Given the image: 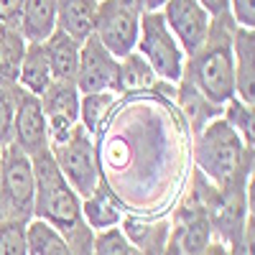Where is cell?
I'll list each match as a JSON object with an SVG mask.
<instances>
[{
    "label": "cell",
    "mask_w": 255,
    "mask_h": 255,
    "mask_svg": "<svg viewBox=\"0 0 255 255\" xmlns=\"http://www.w3.org/2000/svg\"><path fill=\"white\" fill-rule=\"evenodd\" d=\"M95 140L100 181L125 215L168 217L191 176V133L174 100L153 90L118 95Z\"/></svg>",
    "instance_id": "1"
},
{
    "label": "cell",
    "mask_w": 255,
    "mask_h": 255,
    "mask_svg": "<svg viewBox=\"0 0 255 255\" xmlns=\"http://www.w3.org/2000/svg\"><path fill=\"white\" fill-rule=\"evenodd\" d=\"M235 26L238 23L230 15V10L212 15L204 44L186 56L181 72V79L191 82L204 97L217 105H225L230 97H235V69H232Z\"/></svg>",
    "instance_id": "2"
},
{
    "label": "cell",
    "mask_w": 255,
    "mask_h": 255,
    "mask_svg": "<svg viewBox=\"0 0 255 255\" xmlns=\"http://www.w3.org/2000/svg\"><path fill=\"white\" fill-rule=\"evenodd\" d=\"M191 163L215 186L230 179L253 174L255 148H248L232 128L217 118L207 123L197 135H191Z\"/></svg>",
    "instance_id": "3"
},
{
    "label": "cell",
    "mask_w": 255,
    "mask_h": 255,
    "mask_svg": "<svg viewBox=\"0 0 255 255\" xmlns=\"http://www.w3.org/2000/svg\"><path fill=\"white\" fill-rule=\"evenodd\" d=\"M31 163H33V176H36L33 217L56 227L64 238L82 230L87 225L82 220V199L59 171L51 151L46 148V151L31 156Z\"/></svg>",
    "instance_id": "4"
},
{
    "label": "cell",
    "mask_w": 255,
    "mask_h": 255,
    "mask_svg": "<svg viewBox=\"0 0 255 255\" xmlns=\"http://www.w3.org/2000/svg\"><path fill=\"white\" fill-rule=\"evenodd\" d=\"M135 51L148 61V67L153 69L158 79L171 82V84L181 79L186 54L179 46V41L174 38V33L168 31L161 10H151L140 15Z\"/></svg>",
    "instance_id": "5"
},
{
    "label": "cell",
    "mask_w": 255,
    "mask_h": 255,
    "mask_svg": "<svg viewBox=\"0 0 255 255\" xmlns=\"http://www.w3.org/2000/svg\"><path fill=\"white\" fill-rule=\"evenodd\" d=\"M140 15L143 10L135 0H100L92 36L115 59H123L125 54L135 51Z\"/></svg>",
    "instance_id": "6"
},
{
    "label": "cell",
    "mask_w": 255,
    "mask_h": 255,
    "mask_svg": "<svg viewBox=\"0 0 255 255\" xmlns=\"http://www.w3.org/2000/svg\"><path fill=\"white\" fill-rule=\"evenodd\" d=\"M49 151L59 166V171L64 174V179L79 194V199L92 194L100 186V166H97V153H95V140L82 125H77L74 133L67 140L49 148Z\"/></svg>",
    "instance_id": "7"
},
{
    "label": "cell",
    "mask_w": 255,
    "mask_h": 255,
    "mask_svg": "<svg viewBox=\"0 0 255 255\" xmlns=\"http://www.w3.org/2000/svg\"><path fill=\"white\" fill-rule=\"evenodd\" d=\"M0 163H3V191L8 220L31 222L33 220V197H36V176L31 156L23 153L15 143L0 148Z\"/></svg>",
    "instance_id": "8"
},
{
    "label": "cell",
    "mask_w": 255,
    "mask_h": 255,
    "mask_svg": "<svg viewBox=\"0 0 255 255\" xmlns=\"http://www.w3.org/2000/svg\"><path fill=\"white\" fill-rule=\"evenodd\" d=\"M46 115L49 148L64 143L79 125V90L74 79H54L38 97Z\"/></svg>",
    "instance_id": "9"
},
{
    "label": "cell",
    "mask_w": 255,
    "mask_h": 255,
    "mask_svg": "<svg viewBox=\"0 0 255 255\" xmlns=\"http://www.w3.org/2000/svg\"><path fill=\"white\" fill-rule=\"evenodd\" d=\"M74 84H77L79 95L105 92V90L118 95V59L95 36H87L79 46V64H77Z\"/></svg>",
    "instance_id": "10"
},
{
    "label": "cell",
    "mask_w": 255,
    "mask_h": 255,
    "mask_svg": "<svg viewBox=\"0 0 255 255\" xmlns=\"http://www.w3.org/2000/svg\"><path fill=\"white\" fill-rule=\"evenodd\" d=\"M161 15L186 56L204 44L212 15L204 10L199 0H166Z\"/></svg>",
    "instance_id": "11"
},
{
    "label": "cell",
    "mask_w": 255,
    "mask_h": 255,
    "mask_svg": "<svg viewBox=\"0 0 255 255\" xmlns=\"http://www.w3.org/2000/svg\"><path fill=\"white\" fill-rule=\"evenodd\" d=\"M23 153L36 156L49 148L46 135V115L41 108V100L23 87H18L15 97V115H13V140Z\"/></svg>",
    "instance_id": "12"
},
{
    "label": "cell",
    "mask_w": 255,
    "mask_h": 255,
    "mask_svg": "<svg viewBox=\"0 0 255 255\" xmlns=\"http://www.w3.org/2000/svg\"><path fill=\"white\" fill-rule=\"evenodd\" d=\"M232 69H235V97L255 102V28L235 26L232 33Z\"/></svg>",
    "instance_id": "13"
},
{
    "label": "cell",
    "mask_w": 255,
    "mask_h": 255,
    "mask_svg": "<svg viewBox=\"0 0 255 255\" xmlns=\"http://www.w3.org/2000/svg\"><path fill=\"white\" fill-rule=\"evenodd\" d=\"M174 105L179 115L184 118L186 128L191 135H197L202 128L212 120H217L222 115V105L212 102L209 97H204L194 84L186 82V79H179L176 82V95H174Z\"/></svg>",
    "instance_id": "14"
},
{
    "label": "cell",
    "mask_w": 255,
    "mask_h": 255,
    "mask_svg": "<svg viewBox=\"0 0 255 255\" xmlns=\"http://www.w3.org/2000/svg\"><path fill=\"white\" fill-rule=\"evenodd\" d=\"M51 82H54V74H51V64H49L44 44H38V41H26V51H23V59H20L15 84L23 87L26 92L41 97Z\"/></svg>",
    "instance_id": "15"
},
{
    "label": "cell",
    "mask_w": 255,
    "mask_h": 255,
    "mask_svg": "<svg viewBox=\"0 0 255 255\" xmlns=\"http://www.w3.org/2000/svg\"><path fill=\"white\" fill-rule=\"evenodd\" d=\"M125 217V209L120 202L110 194V189L100 181V186L82 199V220L87 222L90 230H108V227H120Z\"/></svg>",
    "instance_id": "16"
},
{
    "label": "cell",
    "mask_w": 255,
    "mask_h": 255,
    "mask_svg": "<svg viewBox=\"0 0 255 255\" xmlns=\"http://www.w3.org/2000/svg\"><path fill=\"white\" fill-rule=\"evenodd\" d=\"M97 3L100 0H56V28L82 44L95 31Z\"/></svg>",
    "instance_id": "17"
},
{
    "label": "cell",
    "mask_w": 255,
    "mask_h": 255,
    "mask_svg": "<svg viewBox=\"0 0 255 255\" xmlns=\"http://www.w3.org/2000/svg\"><path fill=\"white\" fill-rule=\"evenodd\" d=\"M41 44L46 49L54 79H74L77 64H79V46H82L79 41L72 38L69 33H64L61 28H54Z\"/></svg>",
    "instance_id": "18"
},
{
    "label": "cell",
    "mask_w": 255,
    "mask_h": 255,
    "mask_svg": "<svg viewBox=\"0 0 255 255\" xmlns=\"http://www.w3.org/2000/svg\"><path fill=\"white\" fill-rule=\"evenodd\" d=\"M56 28V0H23L18 31L26 41H46Z\"/></svg>",
    "instance_id": "19"
},
{
    "label": "cell",
    "mask_w": 255,
    "mask_h": 255,
    "mask_svg": "<svg viewBox=\"0 0 255 255\" xmlns=\"http://www.w3.org/2000/svg\"><path fill=\"white\" fill-rule=\"evenodd\" d=\"M158 77L148 67V61L138 54L130 51L123 59H118V95H133V92H148L153 90Z\"/></svg>",
    "instance_id": "20"
},
{
    "label": "cell",
    "mask_w": 255,
    "mask_h": 255,
    "mask_svg": "<svg viewBox=\"0 0 255 255\" xmlns=\"http://www.w3.org/2000/svg\"><path fill=\"white\" fill-rule=\"evenodd\" d=\"M26 245H28V255H72L61 232L36 217L26 225Z\"/></svg>",
    "instance_id": "21"
},
{
    "label": "cell",
    "mask_w": 255,
    "mask_h": 255,
    "mask_svg": "<svg viewBox=\"0 0 255 255\" xmlns=\"http://www.w3.org/2000/svg\"><path fill=\"white\" fill-rule=\"evenodd\" d=\"M115 100H118V95L110 92V90L79 95V125H82L90 135H95L97 128L102 125V120L108 118V113L113 110Z\"/></svg>",
    "instance_id": "22"
},
{
    "label": "cell",
    "mask_w": 255,
    "mask_h": 255,
    "mask_svg": "<svg viewBox=\"0 0 255 255\" xmlns=\"http://www.w3.org/2000/svg\"><path fill=\"white\" fill-rule=\"evenodd\" d=\"M23 51H26V38L18 28L0 33V84H15Z\"/></svg>",
    "instance_id": "23"
},
{
    "label": "cell",
    "mask_w": 255,
    "mask_h": 255,
    "mask_svg": "<svg viewBox=\"0 0 255 255\" xmlns=\"http://www.w3.org/2000/svg\"><path fill=\"white\" fill-rule=\"evenodd\" d=\"M232 130L240 135V140L248 145V148H255V118H253V105L243 102L240 97H230L225 105H222V115H220Z\"/></svg>",
    "instance_id": "24"
},
{
    "label": "cell",
    "mask_w": 255,
    "mask_h": 255,
    "mask_svg": "<svg viewBox=\"0 0 255 255\" xmlns=\"http://www.w3.org/2000/svg\"><path fill=\"white\" fill-rule=\"evenodd\" d=\"M133 245L120 227L97 230L92 238V255H130Z\"/></svg>",
    "instance_id": "25"
},
{
    "label": "cell",
    "mask_w": 255,
    "mask_h": 255,
    "mask_svg": "<svg viewBox=\"0 0 255 255\" xmlns=\"http://www.w3.org/2000/svg\"><path fill=\"white\" fill-rule=\"evenodd\" d=\"M0 255H28L26 222H18V220L0 222Z\"/></svg>",
    "instance_id": "26"
},
{
    "label": "cell",
    "mask_w": 255,
    "mask_h": 255,
    "mask_svg": "<svg viewBox=\"0 0 255 255\" xmlns=\"http://www.w3.org/2000/svg\"><path fill=\"white\" fill-rule=\"evenodd\" d=\"M15 97H18V84H0V148L13 140Z\"/></svg>",
    "instance_id": "27"
},
{
    "label": "cell",
    "mask_w": 255,
    "mask_h": 255,
    "mask_svg": "<svg viewBox=\"0 0 255 255\" xmlns=\"http://www.w3.org/2000/svg\"><path fill=\"white\" fill-rule=\"evenodd\" d=\"M230 15L243 28H255V0H227Z\"/></svg>",
    "instance_id": "28"
},
{
    "label": "cell",
    "mask_w": 255,
    "mask_h": 255,
    "mask_svg": "<svg viewBox=\"0 0 255 255\" xmlns=\"http://www.w3.org/2000/svg\"><path fill=\"white\" fill-rule=\"evenodd\" d=\"M20 8H23V0H0V33L18 28Z\"/></svg>",
    "instance_id": "29"
},
{
    "label": "cell",
    "mask_w": 255,
    "mask_h": 255,
    "mask_svg": "<svg viewBox=\"0 0 255 255\" xmlns=\"http://www.w3.org/2000/svg\"><path fill=\"white\" fill-rule=\"evenodd\" d=\"M197 255H230V250H227V245H222L220 240H215V238H212Z\"/></svg>",
    "instance_id": "30"
},
{
    "label": "cell",
    "mask_w": 255,
    "mask_h": 255,
    "mask_svg": "<svg viewBox=\"0 0 255 255\" xmlns=\"http://www.w3.org/2000/svg\"><path fill=\"white\" fill-rule=\"evenodd\" d=\"M199 3L204 5V10H207L209 15H220V13L230 10V5H227V0H199Z\"/></svg>",
    "instance_id": "31"
},
{
    "label": "cell",
    "mask_w": 255,
    "mask_h": 255,
    "mask_svg": "<svg viewBox=\"0 0 255 255\" xmlns=\"http://www.w3.org/2000/svg\"><path fill=\"white\" fill-rule=\"evenodd\" d=\"M135 3L143 13H151V10H161L166 0H135Z\"/></svg>",
    "instance_id": "32"
},
{
    "label": "cell",
    "mask_w": 255,
    "mask_h": 255,
    "mask_svg": "<svg viewBox=\"0 0 255 255\" xmlns=\"http://www.w3.org/2000/svg\"><path fill=\"white\" fill-rule=\"evenodd\" d=\"M8 220V209H5V191H3V163H0V222Z\"/></svg>",
    "instance_id": "33"
},
{
    "label": "cell",
    "mask_w": 255,
    "mask_h": 255,
    "mask_svg": "<svg viewBox=\"0 0 255 255\" xmlns=\"http://www.w3.org/2000/svg\"><path fill=\"white\" fill-rule=\"evenodd\" d=\"M161 255H186V253H184V250L171 240V238H168V243H166V248H163V253H161Z\"/></svg>",
    "instance_id": "34"
},
{
    "label": "cell",
    "mask_w": 255,
    "mask_h": 255,
    "mask_svg": "<svg viewBox=\"0 0 255 255\" xmlns=\"http://www.w3.org/2000/svg\"><path fill=\"white\" fill-rule=\"evenodd\" d=\"M163 250H145V248H133L130 255H161Z\"/></svg>",
    "instance_id": "35"
}]
</instances>
